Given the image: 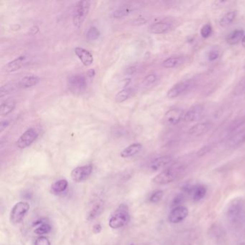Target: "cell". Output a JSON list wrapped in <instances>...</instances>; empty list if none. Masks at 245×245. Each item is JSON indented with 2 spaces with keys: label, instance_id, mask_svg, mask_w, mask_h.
<instances>
[{
  "label": "cell",
  "instance_id": "cell-18",
  "mask_svg": "<svg viewBox=\"0 0 245 245\" xmlns=\"http://www.w3.org/2000/svg\"><path fill=\"white\" fill-rule=\"evenodd\" d=\"M75 53L84 66H88L93 63V56L88 50L84 49L83 48L77 47L75 48Z\"/></svg>",
  "mask_w": 245,
  "mask_h": 245
},
{
  "label": "cell",
  "instance_id": "cell-37",
  "mask_svg": "<svg viewBox=\"0 0 245 245\" xmlns=\"http://www.w3.org/2000/svg\"><path fill=\"white\" fill-rule=\"evenodd\" d=\"M245 93V78L239 81L237 86L234 90V93L235 95H241Z\"/></svg>",
  "mask_w": 245,
  "mask_h": 245
},
{
  "label": "cell",
  "instance_id": "cell-6",
  "mask_svg": "<svg viewBox=\"0 0 245 245\" xmlns=\"http://www.w3.org/2000/svg\"><path fill=\"white\" fill-rule=\"evenodd\" d=\"M68 86L70 90L75 93L84 92L87 86L86 77L82 74L70 75L68 79Z\"/></svg>",
  "mask_w": 245,
  "mask_h": 245
},
{
  "label": "cell",
  "instance_id": "cell-8",
  "mask_svg": "<svg viewBox=\"0 0 245 245\" xmlns=\"http://www.w3.org/2000/svg\"><path fill=\"white\" fill-rule=\"evenodd\" d=\"M192 84L191 81H180L175 84L172 88L168 91L167 97L170 98H175L180 95L184 94V93L187 92L189 91L192 87Z\"/></svg>",
  "mask_w": 245,
  "mask_h": 245
},
{
  "label": "cell",
  "instance_id": "cell-32",
  "mask_svg": "<svg viewBox=\"0 0 245 245\" xmlns=\"http://www.w3.org/2000/svg\"><path fill=\"white\" fill-rule=\"evenodd\" d=\"M51 231V226L48 223H41L35 229V233L38 235H43Z\"/></svg>",
  "mask_w": 245,
  "mask_h": 245
},
{
  "label": "cell",
  "instance_id": "cell-35",
  "mask_svg": "<svg viewBox=\"0 0 245 245\" xmlns=\"http://www.w3.org/2000/svg\"><path fill=\"white\" fill-rule=\"evenodd\" d=\"M162 196H163V191H161V190H158V191L153 192V193L151 194L149 200H150L151 203H156L161 200Z\"/></svg>",
  "mask_w": 245,
  "mask_h": 245
},
{
  "label": "cell",
  "instance_id": "cell-38",
  "mask_svg": "<svg viewBox=\"0 0 245 245\" xmlns=\"http://www.w3.org/2000/svg\"><path fill=\"white\" fill-rule=\"evenodd\" d=\"M184 197L183 195H178L176 197H175V198L173 199V202H172V206L175 208L178 206H180V205L184 202Z\"/></svg>",
  "mask_w": 245,
  "mask_h": 245
},
{
  "label": "cell",
  "instance_id": "cell-31",
  "mask_svg": "<svg viewBox=\"0 0 245 245\" xmlns=\"http://www.w3.org/2000/svg\"><path fill=\"white\" fill-rule=\"evenodd\" d=\"M17 88H20L18 84H6V85L2 86L1 87V91H0V97H3L4 96L8 94V93H11L12 91H14Z\"/></svg>",
  "mask_w": 245,
  "mask_h": 245
},
{
  "label": "cell",
  "instance_id": "cell-42",
  "mask_svg": "<svg viewBox=\"0 0 245 245\" xmlns=\"http://www.w3.org/2000/svg\"><path fill=\"white\" fill-rule=\"evenodd\" d=\"M211 145L205 146V147H202L200 150H199L198 155H203L206 154L208 152H209V151L211 150Z\"/></svg>",
  "mask_w": 245,
  "mask_h": 245
},
{
  "label": "cell",
  "instance_id": "cell-19",
  "mask_svg": "<svg viewBox=\"0 0 245 245\" xmlns=\"http://www.w3.org/2000/svg\"><path fill=\"white\" fill-rule=\"evenodd\" d=\"M187 191L188 192L189 194H191L194 201H198L204 198L207 190L204 185H198L188 188Z\"/></svg>",
  "mask_w": 245,
  "mask_h": 245
},
{
  "label": "cell",
  "instance_id": "cell-27",
  "mask_svg": "<svg viewBox=\"0 0 245 245\" xmlns=\"http://www.w3.org/2000/svg\"><path fill=\"white\" fill-rule=\"evenodd\" d=\"M245 125V116L237 118V120H234L233 122L229 125V127L226 129V131L229 134H234L236 132L239 131L240 128H242Z\"/></svg>",
  "mask_w": 245,
  "mask_h": 245
},
{
  "label": "cell",
  "instance_id": "cell-20",
  "mask_svg": "<svg viewBox=\"0 0 245 245\" xmlns=\"http://www.w3.org/2000/svg\"><path fill=\"white\" fill-rule=\"evenodd\" d=\"M172 27L170 22L166 21H160L152 24L150 27V32L154 34H162L170 30Z\"/></svg>",
  "mask_w": 245,
  "mask_h": 245
},
{
  "label": "cell",
  "instance_id": "cell-45",
  "mask_svg": "<svg viewBox=\"0 0 245 245\" xmlns=\"http://www.w3.org/2000/svg\"><path fill=\"white\" fill-rule=\"evenodd\" d=\"M242 46H243V48H245V35H244V38H243V39H242Z\"/></svg>",
  "mask_w": 245,
  "mask_h": 245
},
{
  "label": "cell",
  "instance_id": "cell-11",
  "mask_svg": "<svg viewBox=\"0 0 245 245\" xmlns=\"http://www.w3.org/2000/svg\"><path fill=\"white\" fill-rule=\"evenodd\" d=\"M205 111V107L201 104H196L191 107L184 116V120L185 122H193L198 120L203 116Z\"/></svg>",
  "mask_w": 245,
  "mask_h": 245
},
{
  "label": "cell",
  "instance_id": "cell-14",
  "mask_svg": "<svg viewBox=\"0 0 245 245\" xmlns=\"http://www.w3.org/2000/svg\"><path fill=\"white\" fill-rule=\"evenodd\" d=\"M139 3L138 2H132L121 6L113 12V17L116 18H120L129 15L137 10L139 7Z\"/></svg>",
  "mask_w": 245,
  "mask_h": 245
},
{
  "label": "cell",
  "instance_id": "cell-40",
  "mask_svg": "<svg viewBox=\"0 0 245 245\" xmlns=\"http://www.w3.org/2000/svg\"><path fill=\"white\" fill-rule=\"evenodd\" d=\"M35 245H51L50 240L45 237H38L35 242Z\"/></svg>",
  "mask_w": 245,
  "mask_h": 245
},
{
  "label": "cell",
  "instance_id": "cell-13",
  "mask_svg": "<svg viewBox=\"0 0 245 245\" xmlns=\"http://www.w3.org/2000/svg\"><path fill=\"white\" fill-rule=\"evenodd\" d=\"M104 211V202L100 199L92 201L87 211L86 219L88 221H92L97 219Z\"/></svg>",
  "mask_w": 245,
  "mask_h": 245
},
{
  "label": "cell",
  "instance_id": "cell-43",
  "mask_svg": "<svg viewBox=\"0 0 245 245\" xmlns=\"http://www.w3.org/2000/svg\"><path fill=\"white\" fill-rule=\"evenodd\" d=\"M102 226H101V224H96V225L93 226V232L95 234H99L101 232H102Z\"/></svg>",
  "mask_w": 245,
  "mask_h": 245
},
{
  "label": "cell",
  "instance_id": "cell-21",
  "mask_svg": "<svg viewBox=\"0 0 245 245\" xmlns=\"http://www.w3.org/2000/svg\"><path fill=\"white\" fill-rule=\"evenodd\" d=\"M26 61V57L25 56H20L19 58L15 59L12 61L8 63L7 65L4 66V69L6 72L11 73L16 71V70H19L20 68H22L25 63Z\"/></svg>",
  "mask_w": 245,
  "mask_h": 245
},
{
  "label": "cell",
  "instance_id": "cell-39",
  "mask_svg": "<svg viewBox=\"0 0 245 245\" xmlns=\"http://www.w3.org/2000/svg\"><path fill=\"white\" fill-rule=\"evenodd\" d=\"M219 52L217 50H211L208 54V59L210 61H214L219 57Z\"/></svg>",
  "mask_w": 245,
  "mask_h": 245
},
{
  "label": "cell",
  "instance_id": "cell-1",
  "mask_svg": "<svg viewBox=\"0 0 245 245\" xmlns=\"http://www.w3.org/2000/svg\"><path fill=\"white\" fill-rule=\"evenodd\" d=\"M184 171V167L181 165L176 164L166 168L157 175L152 179L153 183L159 185H166L175 180Z\"/></svg>",
  "mask_w": 245,
  "mask_h": 245
},
{
  "label": "cell",
  "instance_id": "cell-30",
  "mask_svg": "<svg viewBox=\"0 0 245 245\" xmlns=\"http://www.w3.org/2000/svg\"><path fill=\"white\" fill-rule=\"evenodd\" d=\"M132 94V89L130 88H125L120 91L115 97V101L118 103L125 102Z\"/></svg>",
  "mask_w": 245,
  "mask_h": 245
},
{
  "label": "cell",
  "instance_id": "cell-28",
  "mask_svg": "<svg viewBox=\"0 0 245 245\" xmlns=\"http://www.w3.org/2000/svg\"><path fill=\"white\" fill-rule=\"evenodd\" d=\"M236 17H237V12L235 11H230V12L226 13L221 18L220 21H219V25L222 27L229 26L234 21Z\"/></svg>",
  "mask_w": 245,
  "mask_h": 245
},
{
  "label": "cell",
  "instance_id": "cell-2",
  "mask_svg": "<svg viewBox=\"0 0 245 245\" xmlns=\"http://www.w3.org/2000/svg\"><path fill=\"white\" fill-rule=\"evenodd\" d=\"M129 220V213L128 206L121 204L111 214L109 220V226L111 229H120L123 227Z\"/></svg>",
  "mask_w": 245,
  "mask_h": 245
},
{
  "label": "cell",
  "instance_id": "cell-36",
  "mask_svg": "<svg viewBox=\"0 0 245 245\" xmlns=\"http://www.w3.org/2000/svg\"><path fill=\"white\" fill-rule=\"evenodd\" d=\"M157 80V75L155 74H149L143 80V84L146 86H149L154 84Z\"/></svg>",
  "mask_w": 245,
  "mask_h": 245
},
{
  "label": "cell",
  "instance_id": "cell-41",
  "mask_svg": "<svg viewBox=\"0 0 245 245\" xmlns=\"http://www.w3.org/2000/svg\"><path fill=\"white\" fill-rule=\"evenodd\" d=\"M226 3H227V2H226V1H215V2H213L212 7H214L216 9L220 8Z\"/></svg>",
  "mask_w": 245,
  "mask_h": 245
},
{
  "label": "cell",
  "instance_id": "cell-23",
  "mask_svg": "<svg viewBox=\"0 0 245 245\" xmlns=\"http://www.w3.org/2000/svg\"><path fill=\"white\" fill-rule=\"evenodd\" d=\"M244 36V32L243 29H235L230 33L226 37V42L231 45H237L239 42H242Z\"/></svg>",
  "mask_w": 245,
  "mask_h": 245
},
{
  "label": "cell",
  "instance_id": "cell-15",
  "mask_svg": "<svg viewBox=\"0 0 245 245\" xmlns=\"http://www.w3.org/2000/svg\"><path fill=\"white\" fill-rule=\"evenodd\" d=\"M212 127V124L210 122H200L191 127L188 130V134L194 137H199L209 131Z\"/></svg>",
  "mask_w": 245,
  "mask_h": 245
},
{
  "label": "cell",
  "instance_id": "cell-46",
  "mask_svg": "<svg viewBox=\"0 0 245 245\" xmlns=\"http://www.w3.org/2000/svg\"><path fill=\"white\" fill-rule=\"evenodd\" d=\"M240 245H245V242H243V243L240 244Z\"/></svg>",
  "mask_w": 245,
  "mask_h": 245
},
{
  "label": "cell",
  "instance_id": "cell-7",
  "mask_svg": "<svg viewBox=\"0 0 245 245\" xmlns=\"http://www.w3.org/2000/svg\"><path fill=\"white\" fill-rule=\"evenodd\" d=\"M93 172V166L91 165L79 166L71 171L70 177L75 183H81L88 179Z\"/></svg>",
  "mask_w": 245,
  "mask_h": 245
},
{
  "label": "cell",
  "instance_id": "cell-26",
  "mask_svg": "<svg viewBox=\"0 0 245 245\" xmlns=\"http://www.w3.org/2000/svg\"><path fill=\"white\" fill-rule=\"evenodd\" d=\"M16 102L13 99H7L0 106V114L2 116L8 115L15 108Z\"/></svg>",
  "mask_w": 245,
  "mask_h": 245
},
{
  "label": "cell",
  "instance_id": "cell-34",
  "mask_svg": "<svg viewBox=\"0 0 245 245\" xmlns=\"http://www.w3.org/2000/svg\"><path fill=\"white\" fill-rule=\"evenodd\" d=\"M212 26L210 24H206L201 27V35L203 38H209L212 34Z\"/></svg>",
  "mask_w": 245,
  "mask_h": 245
},
{
  "label": "cell",
  "instance_id": "cell-16",
  "mask_svg": "<svg viewBox=\"0 0 245 245\" xmlns=\"http://www.w3.org/2000/svg\"><path fill=\"white\" fill-rule=\"evenodd\" d=\"M172 161H173V158L169 155H165V156L157 157V158L153 160L152 162H151L150 168L153 171L162 170V169L168 166V165H170Z\"/></svg>",
  "mask_w": 245,
  "mask_h": 245
},
{
  "label": "cell",
  "instance_id": "cell-44",
  "mask_svg": "<svg viewBox=\"0 0 245 245\" xmlns=\"http://www.w3.org/2000/svg\"><path fill=\"white\" fill-rule=\"evenodd\" d=\"M9 124L10 123H9L8 121H2L1 125H0V132H2L5 128L7 127Z\"/></svg>",
  "mask_w": 245,
  "mask_h": 245
},
{
  "label": "cell",
  "instance_id": "cell-17",
  "mask_svg": "<svg viewBox=\"0 0 245 245\" xmlns=\"http://www.w3.org/2000/svg\"><path fill=\"white\" fill-rule=\"evenodd\" d=\"M245 143V128L232 134L227 141V145L230 147H235Z\"/></svg>",
  "mask_w": 245,
  "mask_h": 245
},
{
  "label": "cell",
  "instance_id": "cell-9",
  "mask_svg": "<svg viewBox=\"0 0 245 245\" xmlns=\"http://www.w3.org/2000/svg\"><path fill=\"white\" fill-rule=\"evenodd\" d=\"M38 133L33 128H29L26 130L17 141V146L20 149H25L29 147L37 139Z\"/></svg>",
  "mask_w": 245,
  "mask_h": 245
},
{
  "label": "cell",
  "instance_id": "cell-29",
  "mask_svg": "<svg viewBox=\"0 0 245 245\" xmlns=\"http://www.w3.org/2000/svg\"><path fill=\"white\" fill-rule=\"evenodd\" d=\"M68 181L65 179H61L57 180L51 185V191L54 193H63L68 188Z\"/></svg>",
  "mask_w": 245,
  "mask_h": 245
},
{
  "label": "cell",
  "instance_id": "cell-5",
  "mask_svg": "<svg viewBox=\"0 0 245 245\" xmlns=\"http://www.w3.org/2000/svg\"><path fill=\"white\" fill-rule=\"evenodd\" d=\"M29 210V204L26 201H19L13 206L10 211V221L13 224H19L23 220Z\"/></svg>",
  "mask_w": 245,
  "mask_h": 245
},
{
  "label": "cell",
  "instance_id": "cell-3",
  "mask_svg": "<svg viewBox=\"0 0 245 245\" xmlns=\"http://www.w3.org/2000/svg\"><path fill=\"white\" fill-rule=\"evenodd\" d=\"M244 202L241 198H236L231 201L226 210V216L231 223L237 224L242 221L244 214Z\"/></svg>",
  "mask_w": 245,
  "mask_h": 245
},
{
  "label": "cell",
  "instance_id": "cell-47",
  "mask_svg": "<svg viewBox=\"0 0 245 245\" xmlns=\"http://www.w3.org/2000/svg\"><path fill=\"white\" fill-rule=\"evenodd\" d=\"M131 245H134V244H131Z\"/></svg>",
  "mask_w": 245,
  "mask_h": 245
},
{
  "label": "cell",
  "instance_id": "cell-12",
  "mask_svg": "<svg viewBox=\"0 0 245 245\" xmlns=\"http://www.w3.org/2000/svg\"><path fill=\"white\" fill-rule=\"evenodd\" d=\"M184 111L180 109H171L166 112L164 116V122L168 125H176L184 117Z\"/></svg>",
  "mask_w": 245,
  "mask_h": 245
},
{
  "label": "cell",
  "instance_id": "cell-24",
  "mask_svg": "<svg viewBox=\"0 0 245 245\" xmlns=\"http://www.w3.org/2000/svg\"><path fill=\"white\" fill-rule=\"evenodd\" d=\"M184 63V58L180 56H173L167 58L162 62V66L166 68H173L181 65Z\"/></svg>",
  "mask_w": 245,
  "mask_h": 245
},
{
  "label": "cell",
  "instance_id": "cell-22",
  "mask_svg": "<svg viewBox=\"0 0 245 245\" xmlns=\"http://www.w3.org/2000/svg\"><path fill=\"white\" fill-rule=\"evenodd\" d=\"M142 149H143V145L140 143H133L124 149L122 152H121L120 155L121 157H124V158L134 156L135 155L138 154L140 152Z\"/></svg>",
  "mask_w": 245,
  "mask_h": 245
},
{
  "label": "cell",
  "instance_id": "cell-25",
  "mask_svg": "<svg viewBox=\"0 0 245 245\" xmlns=\"http://www.w3.org/2000/svg\"><path fill=\"white\" fill-rule=\"evenodd\" d=\"M40 81V79L37 76H26L18 82V85L20 88H27L29 87L34 86Z\"/></svg>",
  "mask_w": 245,
  "mask_h": 245
},
{
  "label": "cell",
  "instance_id": "cell-33",
  "mask_svg": "<svg viewBox=\"0 0 245 245\" xmlns=\"http://www.w3.org/2000/svg\"><path fill=\"white\" fill-rule=\"evenodd\" d=\"M100 36V32L96 27H91L86 33V38L89 41L96 40Z\"/></svg>",
  "mask_w": 245,
  "mask_h": 245
},
{
  "label": "cell",
  "instance_id": "cell-4",
  "mask_svg": "<svg viewBox=\"0 0 245 245\" xmlns=\"http://www.w3.org/2000/svg\"><path fill=\"white\" fill-rule=\"evenodd\" d=\"M90 9V2L80 1L75 4L73 12V21L76 27H80L88 15Z\"/></svg>",
  "mask_w": 245,
  "mask_h": 245
},
{
  "label": "cell",
  "instance_id": "cell-10",
  "mask_svg": "<svg viewBox=\"0 0 245 245\" xmlns=\"http://www.w3.org/2000/svg\"><path fill=\"white\" fill-rule=\"evenodd\" d=\"M188 216V209L184 206L173 208L168 215V221L172 224H178Z\"/></svg>",
  "mask_w": 245,
  "mask_h": 245
}]
</instances>
